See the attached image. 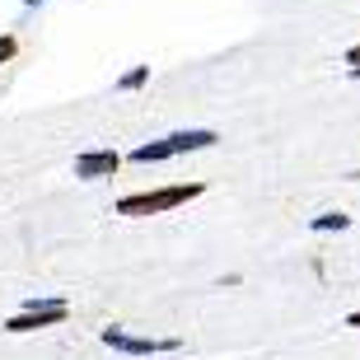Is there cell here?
I'll return each mask as SVG.
<instances>
[{"instance_id":"cell-1","label":"cell","mask_w":360,"mask_h":360,"mask_svg":"<svg viewBox=\"0 0 360 360\" xmlns=\"http://www.w3.org/2000/svg\"><path fill=\"white\" fill-rule=\"evenodd\" d=\"M206 192V183H174V187H155V192H131L117 201V215H160L174 211L183 201H197Z\"/></svg>"},{"instance_id":"cell-2","label":"cell","mask_w":360,"mask_h":360,"mask_svg":"<svg viewBox=\"0 0 360 360\" xmlns=\"http://www.w3.org/2000/svg\"><path fill=\"white\" fill-rule=\"evenodd\" d=\"M215 141H220V136H215L211 127H192V131H174V136H164V141L136 146L131 160L136 164H164V160H174V155H187V150H211Z\"/></svg>"},{"instance_id":"cell-3","label":"cell","mask_w":360,"mask_h":360,"mask_svg":"<svg viewBox=\"0 0 360 360\" xmlns=\"http://www.w3.org/2000/svg\"><path fill=\"white\" fill-rule=\"evenodd\" d=\"M103 347L122 351V356H160V351H178L183 342L178 337H131L127 328H103Z\"/></svg>"},{"instance_id":"cell-4","label":"cell","mask_w":360,"mask_h":360,"mask_svg":"<svg viewBox=\"0 0 360 360\" xmlns=\"http://www.w3.org/2000/svg\"><path fill=\"white\" fill-rule=\"evenodd\" d=\"M70 304L66 300H56V304H33V309H19L10 323H5V333H38V328H56V323H66Z\"/></svg>"},{"instance_id":"cell-5","label":"cell","mask_w":360,"mask_h":360,"mask_svg":"<svg viewBox=\"0 0 360 360\" xmlns=\"http://www.w3.org/2000/svg\"><path fill=\"white\" fill-rule=\"evenodd\" d=\"M117 169H122L117 150H84V155H75V178H84V183H94V178H112Z\"/></svg>"},{"instance_id":"cell-6","label":"cell","mask_w":360,"mask_h":360,"mask_svg":"<svg viewBox=\"0 0 360 360\" xmlns=\"http://www.w3.org/2000/svg\"><path fill=\"white\" fill-rule=\"evenodd\" d=\"M309 229H314V234H333V229H351V215H342V211L314 215V220H309Z\"/></svg>"},{"instance_id":"cell-7","label":"cell","mask_w":360,"mask_h":360,"mask_svg":"<svg viewBox=\"0 0 360 360\" xmlns=\"http://www.w3.org/2000/svg\"><path fill=\"white\" fill-rule=\"evenodd\" d=\"M146 84H150V66H131L117 80V94H136V89H146Z\"/></svg>"},{"instance_id":"cell-8","label":"cell","mask_w":360,"mask_h":360,"mask_svg":"<svg viewBox=\"0 0 360 360\" xmlns=\"http://www.w3.org/2000/svg\"><path fill=\"white\" fill-rule=\"evenodd\" d=\"M14 52H19V38H14V33H0V66L14 61Z\"/></svg>"},{"instance_id":"cell-9","label":"cell","mask_w":360,"mask_h":360,"mask_svg":"<svg viewBox=\"0 0 360 360\" xmlns=\"http://www.w3.org/2000/svg\"><path fill=\"white\" fill-rule=\"evenodd\" d=\"M347 66H360V42H356V47L347 52Z\"/></svg>"},{"instance_id":"cell-10","label":"cell","mask_w":360,"mask_h":360,"mask_svg":"<svg viewBox=\"0 0 360 360\" xmlns=\"http://www.w3.org/2000/svg\"><path fill=\"white\" fill-rule=\"evenodd\" d=\"M347 328H360V314H347Z\"/></svg>"},{"instance_id":"cell-11","label":"cell","mask_w":360,"mask_h":360,"mask_svg":"<svg viewBox=\"0 0 360 360\" xmlns=\"http://www.w3.org/2000/svg\"><path fill=\"white\" fill-rule=\"evenodd\" d=\"M24 5H28V10H38V5H47V0H24Z\"/></svg>"},{"instance_id":"cell-12","label":"cell","mask_w":360,"mask_h":360,"mask_svg":"<svg viewBox=\"0 0 360 360\" xmlns=\"http://www.w3.org/2000/svg\"><path fill=\"white\" fill-rule=\"evenodd\" d=\"M351 80H360V66H351Z\"/></svg>"}]
</instances>
